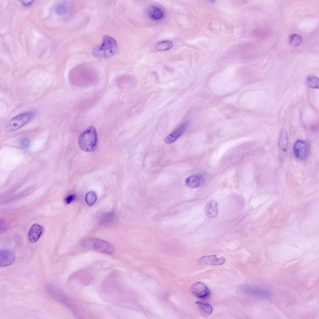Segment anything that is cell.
Listing matches in <instances>:
<instances>
[{
    "label": "cell",
    "instance_id": "cell-10",
    "mask_svg": "<svg viewBox=\"0 0 319 319\" xmlns=\"http://www.w3.org/2000/svg\"><path fill=\"white\" fill-rule=\"evenodd\" d=\"M15 260V256L11 250L7 249H2L0 253V265L2 267H6L12 264Z\"/></svg>",
    "mask_w": 319,
    "mask_h": 319
},
{
    "label": "cell",
    "instance_id": "cell-15",
    "mask_svg": "<svg viewBox=\"0 0 319 319\" xmlns=\"http://www.w3.org/2000/svg\"><path fill=\"white\" fill-rule=\"evenodd\" d=\"M195 303L199 312L202 316L207 317L212 314V308L210 304L203 303L199 301H197Z\"/></svg>",
    "mask_w": 319,
    "mask_h": 319
},
{
    "label": "cell",
    "instance_id": "cell-23",
    "mask_svg": "<svg viewBox=\"0 0 319 319\" xmlns=\"http://www.w3.org/2000/svg\"><path fill=\"white\" fill-rule=\"evenodd\" d=\"M20 145L24 147H27L30 145L29 140L26 138H23L21 140L20 142Z\"/></svg>",
    "mask_w": 319,
    "mask_h": 319
},
{
    "label": "cell",
    "instance_id": "cell-11",
    "mask_svg": "<svg viewBox=\"0 0 319 319\" xmlns=\"http://www.w3.org/2000/svg\"><path fill=\"white\" fill-rule=\"evenodd\" d=\"M43 231L42 226L38 224H35L30 227L28 233V238L32 243L36 242L40 237Z\"/></svg>",
    "mask_w": 319,
    "mask_h": 319
},
{
    "label": "cell",
    "instance_id": "cell-14",
    "mask_svg": "<svg viewBox=\"0 0 319 319\" xmlns=\"http://www.w3.org/2000/svg\"><path fill=\"white\" fill-rule=\"evenodd\" d=\"M202 180V177L199 174H195L190 176L185 180V183L187 186L191 188L198 187Z\"/></svg>",
    "mask_w": 319,
    "mask_h": 319
},
{
    "label": "cell",
    "instance_id": "cell-5",
    "mask_svg": "<svg viewBox=\"0 0 319 319\" xmlns=\"http://www.w3.org/2000/svg\"><path fill=\"white\" fill-rule=\"evenodd\" d=\"M279 156L281 160L286 156L288 150V142L287 132L284 129L281 130L278 142Z\"/></svg>",
    "mask_w": 319,
    "mask_h": 319
},
{
    "label": "cell",
    "instance_id": "cell-6",
    "mask_svg": "<svg viewBox=\"0 0 319 319\" xmlns=\"http://www.w3.org/2000/svg\"><path fill=\"white\" fill-rule=\"evenodd\" d=\"M192 291L193 294L199 298H205L210 294L208 288L205 283L201 282L194 284L192 287Z\"/></svg>",
    "mask_w": 319,
    "mask_h": 319
},
{
    "label": "cell",
    "instance_id": "cell-9",
    "mask_svg": "<svg viewBox=\"0 0 319 319\" xmlns=\"http://www.w3.org/2000/svg\"><path fill=\"white\" fill-rule=\"evenodd\" d=\"M189 123L188 122L183 124L166 137L164 140L165 142L169 144L174 142L185 131Z\"/></svg>",
    "mask_w": 319,
    "mask_h": 319
},
{
    "label": "cell",
    "instance_id": "cell-1",
    "mask_svg": "<svg viewBox=\"0 0 319 319\" xmlns=\"http://www.w3.org/2000/svg\"><path fill=\"white\" fill-rule=\"evenodd\" d=\"M117 48L115 40L108 35H105L103 37L100 45L94 48L92 52L96 57L107 58L114 55L117 52Z\"/></svg>",
    "mask_w": 319,
    "mask_h": 319
},
{
    "label": "cell",
    "instance_id": "cell-18",
    "mask_svg": "<svg viewBox=\"0 0 319 319\" xmlns=\"http://www.w3.org/2000/svg\"><path fill=\"white\" fill-rule=\"evenodd\" d=\"M302 39L301 36L295 34L290 35L288 38L289 44L293 46L299 45L302 43Z\"/></svg>",
    "mask_w": 319,
    "mask_h": 319
},
{
    "label": "cell",
    "instance_id": "cell-25",
    "mask_svg": "<svg viewBox=\"0 0 319 319\" xmlns=\"http://www.w3.org/2000/svg\"><path fill=\"white\" fill-rule=\"evenodd\" d=\"M34 2V0H22L21 1L22 4L25 6H29L31 5Z\"/></svg>",
    "mask_w": 319,
    "mask_h": 319
},
{
    "label": "cell",
    "instance_id": "cell-7",
    "mask_svg": "<svg viewBox=\"0 0 319 319\" xmlns=\"http://www.w3.org/2000/svg\"><path fill=\"white\" fill-rule=\"evenodd\" d=\"M199 261L201 265H221L225 262L226 259L223 257L218 258L216 255H212L202 256Z\"/></svg>",
    "mask_w": 319,
    "mask_h": 319
},
{
    "label": "cell",
    "instance_id": "cell-16",
    "mask_svg": "<svg viewBox=\"0 0 319 319\" xmlns=\"http://www.w3.org/2000/svg\"><path fill=\"white\" fill-rule=\"evenodd\" d=\"M148 12L150 18L155 20H160L163 16L162 10L157 6H153L151 7L149 10Z\"/></svg>",
    "mask_w": 319,
    "mask_h": 319
},
{
    "label": "cell",
    "instance_id": "cell-17",
    "mask_svg": "<svg viewBox=\"0 0 319 319\" xmlns=\"http://www.w3.org/2000/svg\"><path fill=\"white\" fill-rule=\"evenodd\" d=\"M306 82L309 87L312 88L318 89L319 88V79L315 75L308 76L307 78Z\"/></svg>",
    "mask_w": 319,
    "mask_h": 319
},
{
    "label": "cell",
    "instance_id": "cell-24",
    "mask_svg": "<svg viewBox=\"0 0 319 319\" xmlns=\"http://www.w3.org/2000/svg\"><path fill=\"white\" fill-rule=\"evenodd\" d=\"M113 214L112 213L107 214L103 218V220L102 221L105 222H108V221H110V220H112L113 218Z\"/></svg>",
    "mask_w": 319,
    "mask_h": 319
},
{
    "label": "cell",
    "instance_id": "cell-2",
    "mask_svg": "<svg viewBox=\"0 0 319 319\" xmlns=\"http://www.w3.org/2000/svg\"><path fill=\"white\" fill-rule=\"evenodd\" d=\"M97 140L96 129L94 127L91 126L80 135L78 143L82 150L85 152H91L95 149Z\"/></svg>",
    "mask_w": 319,
    "mask_h": 319
},
{
    "label": "cell",
    "instance_id": "cell-22",
    "mask_svg": "<svg viewBox=\"0 0 319 319\" xmlns=\"http://www.w3.org/2000/svg\"><path fill=\"white\" fill-rule=\"evenodd\" d=\"M76 198V197L75 194L70 195L66 197L65 199V202L67 204H70L74 201Z\"/></svg>",
    "mask_w": 319,
    "mask_h": 319
},
{
    "label": "cell",
    "instance_id": "cell-12",
    "mask_svg": "<svg viewBox=\"0 0 319 319\" xmlns=\"http://www.w3.org/2000/svg\"><path fill=\"white\" fill-rule=\"evenodd\" d=\"M206 216L209 218H213L217 216L218 214L217 202L214 199L209 201L206 204L205 209Z\"/></svg>",
    "mask_w": 319,
    "mask_h": 319
},
{
    "label": "cell",
    "instance_id": "cell-21",
    "mask_svg": "<svg viewBox=\"0 0 319 319\" xmlns=\"http://www.w3.org/2000/svg\"><path fill=\"white\" fill-rule=\"evenodd\" d=\"M66 11V7L65 5L63 4H60L57 5L56 8V12L57 14L59 15H63L64 14Z\"/></svg>",
    "mask_w": 319,
    "mask_h": 319
},
{
    "label": "cell",
    "instance_id": "cell-8",
    "mask_svg": "<svg viewBox=\"0 0 319 319\" xmlns=\"http://www.w3.org/2000/svg\"><path fill=\"white\" fill-rule=\"evenodd\" d=\"M307 148L306 143L305 141L301 140L297 141L293 147L295 157L299 160H303L306 155Z\"/></svg>",
    "mask_w": 319,
    "mask_h": 319
},
{
    "label": "cell",
    "instance_id": "cell-4",
    "mask_svg": "<svg viewBox=\"0 0 319 319\" xmlns=\"http://www.w3.org/2000/svg\"><path fill=\"white\" fill-rule=\"evenodd\" d=\"M85 246L97 251L112 254L114 252L113 247L107 242L98 238H93L86 240L84 243Z\"/></svg>",
    "mask_w": 319,
    "mask_h": 319
},
{
    "label": "cell",
    "instance_id": "cell-19",
    "mask_svg": "<svg viewBox=\"0 0 319 319\" xmlns=\"http://www.w3.org/2000/svg\"><path fill=\"white\" fill-rule=\"evenodd\" d=\"M173 46V43L170 41L165 40L162 41L156 45V49L157 51H164L171 48Z\"/></svg>",
    "mask_w": 319,
    "mask_h": 319
},
{
    "label": "cell",
    "instance_id": "cell-3",
    "mask_svg": "<svg viewBox=\"0 0 319 319\" xmlns=\"http://www.w3.org/2000/svg\"><path fill=\"white\" fill-rule=\"evenodd\" d=\"M35 116V113L27 112L21 113L12 118L7 123L5 130L7 132L18 130L29 123Z\"/></svg>",
    "mask_w": 319,
    "mask_h": 319
},
{
    "label": "cell",
    "instance_id": "cell-13",
    "mask_svg": "<svg viewBox=\"0 0 319 319\" xmlns=\"http://www.w3.org/2000/svg\"><path fill=\"white\" fill-rule=\"evenodd\" d=\"M248 292L256 297L263 299H268L272 296L271 293L268 290L261 288H250Z\"/></svg>",
    "mask_w": 319,
    "mask_h": 319
},
{
    "label": "cell",
    "instance_id": "cell-20",
    "mask_svg": "<svg viewBox=\"0 0 319 319\" xmlns=\"http://www.w3.org/2000/svg\"><path fill=\"white\" fill-rule=\"evenodd\" d=\"M97 199L96 193L93 191L88 192L85 196V200L87 204L92 206L96 202Z\"/></svg>",
    "mask_w": 319,
    "mask_h": 319
}]
</instances>
